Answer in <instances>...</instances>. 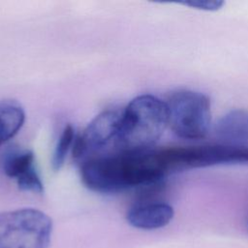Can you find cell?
Returning a JSON list of instances; mask_svg holds the SVG:
<instances>
[{
    "label": "cell",
    "mask_w": 248,
    "mask_h": 248,
    "mask_svg": "<svg viewBox=\"0 0 248 248\" xmlns=\"http://www.w3.org/2000/svg\"><path fill=\"white\" fill-rule=\"evenodd\" d=\"M25 120L22 106L16 100L0 101V146L14 138Z\"/></svg>",
    "instance_id": "9c48e42d"
},
{
    "label": "cell",
    "mask_w": 248,
    "mask_h": 248,
    "mask_svg": "<svg viewBox=\"0 0 248 248\" xmlns=\"http://www.w3.org/2000/svg\"><path fill=\"white\" fill-rule=\"evenodd\" d=\"M185 4L186 5H191L192 7L201 8V9L216 10L223 4V2H218V1H192V2H187Z\"/></svg>",
    "instance_id": "4fadbf2b"
},
{
    "label": "cell",
    "mask_w": 248,
    "mask_h": 248,
    "mask_svg": "<svg viewBox=\"0 0 248 248\" xmlns=\"http://www.w3.org/2000/svg\"><path fill=\"white\" fill-rule=\"evenodd\" d=\"M52 221L36 208L0 212V248H48Z\"/></svg>",
    "instance_id": "3957f363"
},
{
    "label": "cell",
    "mask_w": 248,
    "mask_h": 248,
    "mask_svg": "<svg viewBox=\"0 0 248 248\" xmlns=\"http://www.w3.org/2000/svg\"><path fill=\"white\" fill-rule=\"evenodd\" d=\"M166 104L169 125L177 137L185 140L206 137L211 125V105L206 95L188 89L176 90Z\"/></svg>",
    "instance_id": "277c9868"
},
{
    "label": "cell",
    "mask_w": 248,
    "mask_h": 248,
    "mask_svg": "<svg viewBox=\"0 0 248 248\" xmlns=\"http://www.w3.org/2000/svg\"><path fill=\"white\" fill-rule=\"evenodd\" d=\"M169 126L166 102L150 94L134 98L123 109L116 140L119 151L153 148Z\"/></svg>",
    "instance_id": "7a4b0ae2"
},
{
    "label": "cell",
    "mask_w": 248,
    "mask_h": 248,
    "mask_svg": "<svg viewBox=\"0 0 248 248\" xmlns=\"http://www.w3.org/2000/svg\"><path fill=\"white\" fill-rule=\"evenodd\" d=\"M16 181L18 188L22 191L32 192L35 194H42L44 192L43 182L35 168L18 179H16Z\"/></svg>",
    "instance_id": "7c38bea8"
},
{
    "label": "cell",
    "mask_w": 248,
    "mask_h": 248,
    "mask_svg": "<svg viewBox=\"0 0 248 248\" xmlns=\"http://www.w3.org/2000/svg\"><path fill=\"white\" fill-rule=\"evenodd\" d=\"M247 229H248V222H247Z\"/></svg>",
    "instance_id": "5bb4252c"
},
{
    "label": "cell",
    "mask_w": 248,
    "mask_h": 248,
    "mask_svg": "<svg viewBox=\"0 0 248 248\" xmlns=\"http://www.w3.org/2000/svg\"><path fill=\"white\" fill-rule=\"evenodd\" d=\"M123 109L109 108L96 115L81 134L76 136L72 154L75 160H87L104 149L109 142H116Z\"/></svg>",
    "instance_id": "8992f818"
},
{
    "label": "cell",
    "mask_w": 248,
    "mask_h": 248,
    "mask_svg": "<svg viewBox=\"0 0 248 248\" xmlns=\"http://www.w3.org/2000/svg\"><path fill=\"white\" fill-rule=\"evenodd\" d=\"M34 162L35 157L31 150L14 151L5 158L3 170L8 177L16 180L35 168Z\"/></svg>",
    "instance_id": "30bf717a"
},
{
    "label": "cell",
    "mask_w": 248,
    "mask_h": 248,
    "mask_svg": "<svg viewBox=\"0 0 248 248\" xmlns=\"http://www.w3.org/2000/svg\"><path fill=\"white\" fill-rule=\"evenodd\" d=\"M76 134L74 127L71 124H67L62 130V133L59 137V140L57 141V144L52 155L51 165L54 170L57 171L63 167L67 154L71 149V146H73L74 144Z\"/></svg>",
    "instance_id": "8fae6325"
},
{
    "label": "cell",
    "mask_w": 248,
    "mask_h": 248,
    "mask_svg": "<svg viewBox=\"0 0 248 248\" xmlns=\"http://www.w3.org/2000/svg\"><path fill=\"white\" fill-rule=\"evenodd\" d=\"M170 174L162 148L91 157L80 167L82 183L102 194L139 188L144 194L159 190Z\"/></svg>",
    "instance_id": "6da1fadb"
},
{
    "label": "cell",
    "mask_w": 248,
    "mask_h": 248,
    "mask_svg": "<svg viewBox=\"0 0 248 248\" xmlns=\"http://www.w3.org/2000/svg\"><path fill=\"white\" fill-rule=\"evenodd\" d=\"M170 172L217 165L248 164V146L207 144L164 147Z\"/></svg>",
    "instance_id": "5b68a950"
},
{
    "label": "cell",
    "mask_w": 248,
    "mask_h": 248,
    "mask_svg": "<svg viewBox=\"0 0 248 248\" xmlns=\"http://www.w3.org/2000/svg\"><path fill=\"white\" fill-rule=\"evenodd\" d=\"M171 205L162 202H142L132 206L126 213L127 222L140 230H156L167 226L173 218Z\"/></svg>",
    "instance_id": "52a82bcc"
},
{
    "label": "cell",
    "mask_w": 248,
    "mask_h": 248,
    "mask_svg": "<svg viewBox=\"0 0 248 248\" xmlns=\"http://www.w3.org/2000/svg\"><path fill=\"white\" fill-rule=\"evenodd\" d=\"M214 132L225 144L248 146V111L232 109L215 124Z\"/></svg>",
    "instance_id": "ba28073f"
}]
</instances>
